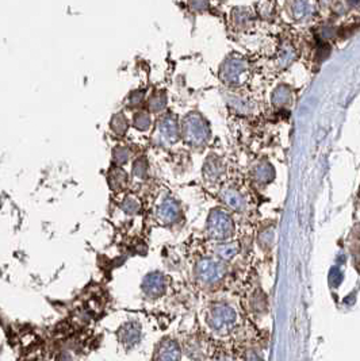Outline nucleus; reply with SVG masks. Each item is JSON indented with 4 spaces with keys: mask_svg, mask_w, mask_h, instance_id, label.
I'll list each match as a JSON object with an SVG mask.
<instances>
[{
    "mask_svg": "<svg viewBox=\"0 0 360 361\" xmlns=\"http://www.w3.org/2000/svg\"><path fill=\"white\" fill-rule=\"evenodd\" d=\"M141 338V327L136 322L125 323L119 329V340L125 346L136 345Z\"/></svg>",
    "mask_w": 360,
    "mask_h": 361,
    "instance_id": "0eeeda50",
    "label": "nucleus"
},
{
    "mask_svg": "<svg viewBox=\"0 0 360 361\" xmlns=\"http://www.w3.org/2000/svg\"><path fill=\"white\" fill-rule=\"evenodd\" d=\"M122 208H124L125 212H128V214H136V212L138 211L139 204L138 202L133 199V198H128V199L125 200V203L122 204Z\"/></svg>",
    "mask_w": 360,
    "mask_h": 361,
    "instance_id": "9d476101",
    "label": "nucleus"
},
{
    "mask_svg": "<svg viewBox=\"0 0 360 361\" xmlns=\"http://www.w3.org/2000/svg\"><path fill=\"white\" fill-rule=\"evenodd\" d=\"M238 253V245L234 242H224L215 248V254L222 260H230Z\"/></svg>",
    "mask_w": 360,
    "mask_h": 361,
    "instance_id": "1a4fd4ad",
    "label": "nucleus"
},
{
    "mask_svg": "<svg viewBox=\"0 0 360 361\" xmlns=\"http://www.w3.org/2000/svg\"><path fill=\"white\" fill-rule=\"evenodd\" d=\"M222 199H224L225 204L228 207L233 208L234 211H243L245 208V202L244 198L240 194L234 191V189H228L222 194Z\"/></svg>",
    "mask_w": 360,
    "mask_h": 361,
    "instance_id": "6e6552de",
    "label": "nucleus"
},
{
    "mask_svg": "<svg viewBox=\"0 0 360 361\" xmlns=\"http://www.w3.org/2000/svg\"><path fill=\"white\" fill-rule=\"evenodd\" d=\"M180 357H182L180 348L172 340H163L157 346V350H156L157 361H180Z\"/></svg>",
    "mask_w": 360,
    "mask_h": 361,
    "instance_id": "39448f33",
    "label": "nucleus"
},
{
    "mask_svg": "<svg viewBox=\"0 0 360 361\" xmlns=\"http://www.w3.org/2000/svg\"><path fill=\"white\" fill-rule=\"evenodd\" d=\"M179 212L178 203L172 199H165L157 210V218L165 225H171L178 221Z\"/></svg>",
    "mask_w": 360,
    "mask_h": 361,
    "instance_id": "423d86ee",
    "label": "nucleus"
},
{
    "mask_svg": "<svg viewBox=\"0 0 360 361\" xmlns=\"http://www.w3.org/2000/svg\"><path fill=\"white\" fill-rule=\"evenodd\" d=\"M247 361H263V360H261V357H260L259 354L256 353V352L251 350V352H248V354H247Z\"/></svg>",
    "mask_w": 360,
    "mask_h": 361,
    "instance_id": "f8f14e48",
    "label": "nucleus"
},
{
    "mask_svg": "<svg viewBox=\"0 0 360 361\" xmlns=\"http://www.w3.org/2000/svg\"><path fill=\"white\" fill-rule=\"evenodd\" d=\"M142 291L149 298H159L164 295V292L166 291V277L160 272L149 273L142 281Z\"/></svg>",
    "mask_w": 360,
    "mask_h": 361,
    "instance_id": "20e7f679",
    "label": "nucleus"
},
{
    "mask_svg": "<svg viewBox=\"0 0 360 361\" xmlns=\"http://www.w3.org/2000/svg\"><path fill=\"white\" fill-rule=\"evenodd\" d=\"M261 238H264V241H266L263 242L264 245H271L272 241H274V233H272V230H266L261 234Z\"/></svg>",
    "mask_w": 360,
    "mask_h": 361,
    "instance_id": "9b49d317",
    "label": "nucleus"
},
{
    "mask_svg": "<svg viewBox=\"0 0 360 361\" xmlns=\"http://www.w3.org/2000/svg\"><path fill=\"white\" fill-rule=\"evenodd\" d=\"M237 322L236 310L229 304L220 303L213 306L207 315V323L211 330L220 334H225L232 330Z\"/></svg>",
    "mask_w": 360,
    "mask_h": 361,
    "instance_id": "f257e3e1",
    "label": "nucleus"
},
{
    "mask_svg": "<svg viewBox=\"0 0 360 361\" xmlns=\"http://www.w3.org/2000/svg\"><path fill=\"white\" fill-rule=\"evenodd\" d=\"M206 230H207L210 238L215 239V241H224L233 234L234 226H233L232 218L226 212L222 210H214L210 212Z\"/></svg>",
    "mask_w": 360,
    "mask_h": 361,
    "instance_id": "f03ea898",
    "label": "nucleus"
},
{
    "mask_svg": "<svg viewBox=\"0 0 360 361\" xmlns=\"http://www.w3.org/2000/svg\"><path fill=\"white\" fill-rule=\"evenodd\" d=\"M225 272H226V269H225L224 264L210 257L199 260V262L195 267L197 279L202 284L206 285L215 284L218 281H221L222 277L225 276Z\"/></svg>",
    "mask_w": 360,
    "mask_h": 361,
    "instance_id": "7ed1b4c3",
    "label": "nucleus"
}]
</instances>
